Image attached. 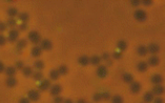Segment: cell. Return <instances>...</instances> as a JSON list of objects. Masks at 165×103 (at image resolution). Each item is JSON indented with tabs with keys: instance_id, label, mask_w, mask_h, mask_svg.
Instances as JSON below:
<instances>
[{
	"instance_id": "d4e9b609",
	"label": "cell",
	"mask_w": 165,
	"mask_h": 103,
	"mask_svg": "<svg viewBox=\"0 0 165 103\" xmlns=\"http://www.w3.org/2000/svg\"><path fill=\"white\" fill-rule=\"evenodd\" d=\"M44 62L42 60H36L34 62V67L37 69V71H41V69L44 68Z\"/></svg>"
},
{
	"instance_id": "6da1fadb",
	"label": "cell",
	"mask_w": 165,
	"mask_h": 103,
	"mask_svg": "<svg viewBox=\"0 0 165 103\" xmlns=\"http://www.w3.org/2000/svg\"><path fill=\"white\" fill-rule=\"evenodd\" d=\"M27 38H29V40L32 42V43L34 44H38L39 42L41 41V36L39 34L38 32L36 31H32L29 33V36H27Z\"/></svg>"
},
{
	"instance_id": "5bb4252c",
	"label": "cell",
	"mask_w": 165,
	"mask_h": 103,
	"mask_svg": "<svg viewBox=\"0 0 165 103\" xmlns=\"http://www.w3.org/2000/svg\"><path fill=\"white\" fill-rule=\"evenodd\" d=\"M147 46H145V45H139L138 47H137V54H138L139 56H146L147 55Z\"/></svg>"
},
{
	"instance_id": "484cf974",
	"label": "cell",
	"mask_w": 165,
	"mask_h": 103,
	"mask_svg": "<svg viewBox=\"0 0 165 103\" xmlns=\"http://www.w3.org/2000/svg\"><path fill=\"white\" fill-rule=\"evenodd\" d=\"M117 47L119 48L120 52H124L127 48V43L124 40H120V41H118V43H117Z\"/></svg>"
},
{
	"instance_id": "7c38bea8",
	"label": "cell",
	"mask_w": 165,
	"mask_h": 103,
	"mask_svg": "<svg viewBox=\"0 0 165 103\" xmlns=\"http://www.w3.org/2000/svg\"><path fill=\"white\" fill-rule=\"evenodd\" d=\"M150 81L154 83V85H158V84H161L162 81H163V77L159 74H156V75H152L151 78H150Z\"/></svg>"
},
{
	"instance_id": "d6986e66",
	"label": "cell",
	"mask_w": 165,
	"mask_h": 103,
	"mask_svg": "<svg viewBox=\"0 0 165 103\" xmlns=\"http://www.w3.org/2000/svg\"><path fill=\"white\" fill-rule=\"evenodd\" d=\"M17 69L15 66H8V67H5L4 73L8 75V77H14L15 74H16Z\"/></svg>"
},
{
	"instance_id": "f907efd6",
	"label": "cell",
	"mask_w": 165,
	"mask_h": 103,
	"mask_svg": "<svg viewBox=\"0 0 165 103\" xmlns=\"http://www.w3.org/2000/svg\"><path fill=\"white\" fill-rule=\"evenodd\" d=\"M107 65H112V61H111V60H107Z\"/></svg>"
},
{
	"instance_id": "c3c4849f",
	"label": "cell",
	"mask_w": 165,
	"mask_h": 103,
	"mask_svg": "<svg viewBox=\"0 0 165 103\" xmlns=\"http://www.w3.org/2000/svg\"><path fill=\"white\" fill-rule=\"evenodd\" d=\"M77 103H87L86 101H85L84 99H79L78 101H77Z\"/></svg>"
},
{
	"instance_id": "60d3db41",
	"label": "cell",
	"mask_w": 165,
	"mask_h": 103,
	"mask_svg": "<svg viewBox=\"0 0 165 103\" xmlns=\"http://www.w3.org/2000/svg\"><path fill=\"white\" fill-rule=\"evenodd\" d=\"M7 28H8V25H7V23H4V22H0V32H4L5 29H7Z\"/></svg>"
},
{
	"instance_id": "e575fe53",
	"label": "cell",
	"mask_w": 165,
	"mask_h": 103,
	"mask_svg": "<svg viewBox=\"0 0 165 103\" xmlns=\"http://www.w3.org/2000/svg\"><path fill=\"white\" fill-rule=\"evenodd\" d=\"M112 56L114 59H121L122 58V52H114Z\"/></svg>"
},
{
	"instance_id": "1f68e13d",
	"label": "cell",
	"mask_w": 165,
	"mask_h": 103,
	"mask_svg": "<svg viewBox=\"0 0 165 103\" xmlns=\"http://www.w3.org/2000/svg\"><path fill=\"white\" fill-rule=\"evenodd\" d=\"M18 18H19V20H21L22 22H27L29 21V18H30V16H29V14L27 13H20L19 15H18Z\"/></svg>"
},
{
	"instance_id": "ffe728a7",
	"label": "cell",
	"mask_w": 165,
	"mask_h": 103,
	"mask_svg": "<svg viewBox=\"0 0 165 103\" xmlns=\"http://www.w3.org/2000/svg\"><path fill=\"white\" fill-rule=\"evenodd\" d=\"M147 67H148V64H147V62H145V61H140L138 64H137V69L141 73L145 72L146 69H147Z\"/></svg>"
},
{
	"instance_id": "ab89813d",
	"label": "cell",
	"mask_w": 165,
	"mask_h": 103,
	"mask_svg": "<svg viewBox=\"0 0 165 103\" xmlns=\"http://www.w3.org/2000/svg\"><path fill=\"white\" fill-rule=\"evenodd\" d=\"M63 102H64V99H63L61 96H57V97H55V99H54V103H63Z\"/></svg>"
},
{
	"instance_id": "44dd1931",
	"label": "cell",
	"mask_w": 165,
	"mask_h": 103,
	"mask_svg": "<svg viewBox=\"0 0 165 103\" xmlns=\"http://www.w3.org/2000/svg\"><path fill=\"white\" fill-rule=\"evenodd\" d=\"M122 80L124 81L125 83H133L134 82V77L131 74H128V73H126V74H123L122 75Z\"/></svg>"
},
{
	"instance_id": "ee69618b",
	"label": "cell",
	"mask_w": 165,
	"mask_h": 103,
	"mask_svg": "<svg viewBox=\"0 0 165 103\" xmlns=\"http://www.w3.org/2000/svg\"><path fill=\"white\" fill-rule=\"evenodd\" d=\"M101 58L104 59L105 61H107V60L109 59V54H108V53H103V55H102Z\"/></svg>"
},
{
	"instance_id": "4dcf8cb0",
	"label": "cell",
	"mask_w": 165,
	"mask_h": 103,
	"mask_svg": "<svg viewBox=\"0 0 165 103\" xmlns=\"http://www.w3.org/2000/svg\"><path fill=\"white\" fill-rule=\"evenodd\" d=\"M57 69H58V72H59L60 75H66L68 73V67L66 65H60Z\"/></svg>"
},
{
	"instance_id": "cb8c5ba5",
	"label": "cell",
	"mask_w": 165,
	"mask_h": 103,
	"mask_svg": "<svg viewBox=\"0 0 165 103\" xmlns=\"http://www.w3.org/2000/svg\"><path fill=\"white\" fill-rule=\"evenodd\" d=\"M8 15L10 16V18H14L15 16H17V15H19V13H18V10L16 7H8V11H7Z\"/></svg>"
},
{
	"instance_id": "8d00e7d4",
	"label": "cell",
	"mask_w": 165,
	"mask_h": 103,
	"mask_svg": "<svg viewBox=\"0 0 165 103\" xmlns=\"http://www.w3.org/2000/svg\"><path fill=\"white\" fill-rule=\"evenodd\" d=\"M101 96H102V99H104V100H108V99L112 98L111 94H109L108 92H103V93H101Z\"/></svg>"
},
{
	"instance_id": "83f0119b",
	"label": "cell",
	"mask_w": 165,
	"mask_h": 103,
	"mask_svg": "<svg viewBox=\"0 0 165 103\" xmlns=\"http://www.w3.org/2000/svg\"><path fill=\"white\" fill-rule=\"evenodd\" d=\"M100 62H101V57H99V56H93V57H90V63L93 65H99Z\"/></svg>"
},
{
	"instance_id": "4fadbf2b",
	"label": "cell",
	"mask_w": 165,
	"mask_h": 103,
	"mask_svg": "<svg viewBox=\"0 0 165 103\" xmlns=\"http://www.w3.org/2000/svg\"><path fill=\"white\" fill-rule=\"evenodd\" d=\"M78 63L80 65L85 66V65H87V64H90V57H87V56H81V57H79L78 58Z\"/></svg>"
},
{
	"instance_id": "d6a6232c",
	"label": "cell",
	"mask_w": 165,
	"mask_h": 103,
	"mask_svg": "<svg viewBox=\"0 0 165 103\" xmlns=\"http://www.w3.org/2000/svg\"><path fill=\"white\" fill-rule=\"evenodd\" d=\"M16 24H17V21L15 18H8L7 20V25L10 26V28H14V26H16Z\"/></svg>"
},
{
	"instance_id": "3957f363",
	"label": "cell",
	"mask_w": 165,
	"mask_h": 103,
	"mask_svg": "<svg viewBox=\"0 0 165 103\" xmlns=\"http://www.w3.org/2000/svg\"><path fill=\"white\" fill-rule=\"evenodd\" d=\"M96 74H97V76L99 78L103 79V78H105L106 76H107V74H108L107 67H106L105 65H99V66H98V68H97Z\"/></svg>"
},
{
	"instance_id": "ac0fdd59",
	"label": "cell",
	"mask_w": 165,
	"mask_h": 103,
	"mask_svg": "<svg viewBox=\"0 0 165 103\" xmlns=\"http://www.w3.org/2000/svg\"><path fill=\"white\" fill-rule=\"evenodd\" d=\"M159 62H160V59H159L157 56H151V57H149L148 60H147V64L148 65H151V66L158 65Z\"/></svg>"
},
{
	"instance_id": "5b68a950",
	"label": "cell",
	"mask_w": 165,
	"mask_h": 103,
	"mask_svg": "<svg viewBox=\"0 0 165 103\" xmlns=\"http://www.w3.org/2000/svg\"><path fill=\"white\" fill-rule=\"evenodd\" d=\"M18 37H19V31L18 29H11L8 32V40L10 42H15L18 40Z\"/></svg>"
},
{
	"instance_id": "f546056e",
	"label": "cell",
	"mask_w": 165,
	"mask_h": 103,
	"mask_svg": "<svg viewBox=\"0 0 165 103\" xmlns=\"http://www.w3.org/2000/svg\"><path fill=\"white\" fill-rule=\"evenodd\" d=\"M112 103H123L124 100L120 95H115L114 97H112Z\"/></svg>"
},
{
	"instance_id": "bcb514c9",
	"label": "cell",
	"mask_w": 165,
	"mask_h": 103,
	"mask_svg": "<svg viewBox=\"0 0 165 103\" xmlns=\"http://www.w3.org/2000/svg\"><path fill=\"white\" fill-rule=\"evenodd\" d=\"M4 71H5V66L3 63L0 61V73H4Z\"/></svg>"
},
{
	"instance_id": "8fae6325",
	"label": "cell",
	"mask_w": 165,
	"mask_h": 103,
	"mask_svg": "<svg viewBox=\"0 0 165 103\" xmlns=\"http://www.w3.org/2000/svg\"><path fill=\"white\" fill-rule=\"evenodd\" d=\"M129 90L133 94H138L140 90H141V84H140L139 82H133V83H130Z\"/></svg>"
},
{
	"instance_id": "836d02e7",
	"label": "cell",
	"mask_w": 165,
	"mask_h": 103,
	"mask_svg": "<svg viewBox=\"0 0 165 103\" xmlns=\"http://www.w3.org/2000/svg\"><path fill=\"white\" fill-rule=\"evenodd\" d=\"M93 100H94L95 102H99V101H101V100H102L101 93H96V94H94V96H93Z\"/></svg>"
},
{
	"instance_id": "277c9868",
	"label": "cell",
	"mask_w": 165,
	"mask_h": 103,
	"mask_svg": "<svg viewBox=\"0 0 165 103\" xmlns=\"http://www.w3.org/2000/svg\"><path fill=\"white\" fill-rule=\"evenodd\" d=\"M61 92H62V86H61L60 84H54V85H52L51 88H50V93L53 97L59 96L61 94Z\"/></svg>"
},
{
	"instance_id": "e0dca14e",
	"label": "cell",
	"mask_w": 165,
	"mask_h": 103,
	"mask_svg": "<svg viewBox=\"0 0 165 103\" xmlns=\"http://www.w3.org/2000/svg\"><path fill=\"white\" fill-rule=\"evenodd\" d=\"M30 53H32V56L35 57V58H37V57H39L41 55L42 53V50L40 46H38V45H35L34 47L32 48V51H30Z\"/></svg>"
},
{
	"instance_id": "52a82bcc",
	"label": "cell",
	"mask_w": 165,
	"mask_h": 103,
	"mask_svg": "<svg viewBox=\"0 0 165 103\" xmlns=\"http://www.w3.org/2000/svg\"><path fill=\"white\" fill-rule=\"evenodd\" d=\"M27 98H29L30 101H37L40 98V93L36 89H30L27 93Z\"/></svg>"
},
{
	"instance_id": "7402d4cb",
	"label": "cell",
	"mask_w": 165,
	"mask_h": 103,
	"mask_svg": "<svg viewBox=\"0 0 165 103\" xmlns=\"http://www.w3.org/2000/svg\"><path fill=\"white\" fill-rule=\"evenodd\" d=\"M59 77H60V74H59V72H58V69H52L50 72V79L51 80L56 81L59 79Z\"/></svg>"
},
{
	"instance_id": "603a6c76",
	"label": "cell",
	"mask_w": 165,
	"mask_h": 103,
	"mask_svg": "<svg viewBox=\"0 0 165 103\" xmlns=\"http://www.w3.org/2000/svg\"><path fill=\"white\" fill-rule=\"evenodd\" d=\"M32 77L35 81H41L43 79V74L41 73V71H36L35 73H33Z\"/></svg>"
},
{
	"instance_id": "f6af8a7d",
	"label": "cell",
	"mask_w": 165,
	"mask_h": 103,
	"mask_svg": "<svg viewBox=\"0 0 165 103\" xmlns=\"http://www.w3.org/2000/svg\"><path fill=\"white\" fill-rule=\"evenodd\" d=\"M131 5H134V7H137V5H139L141 3V1H138V0H133V1H130Z\"/></svg>"
},
{
	"instance_id": "7bdbcfd3",
	"label": "cell",
	"mask_w": 165,
	"mask_h": 103,
	"mask_svg": "<svg viewBox=\"0 0 165 103\" xmlns=\"http://www.w3.org/2000/svg\"><path fill=\"white\" fill-rule=\"evenodd\" d=\"M154 103H164V100L161 98V97H157V98L154 99V101H152Z\"/></svg>"
},
{
	"instance_id": "2e32d148",
	"label": "cell",
	"mask_w": 165,
	"mask_h": 103,
	"mask_svg": "<svg viewBox=\"0 0 165 103\" xmlns=\"http://www.w3.org/2000/svg\"><path fill=\"white\" fill-rule=\"evenodd\" d=\"M154 94H152L151 92H147V93H145L144 95H143V100H144V102L145 103H150V102H152L154 101Z\"/></svg>"
},
{
	"instance_id": "816d5d0a",
	"label": "cell",
	"mask_w": 165,
	"mask_h": 103,
	"mask_svg": "<svg viewBox=\"0 0 165 103\" xmlns=\"http://www.w3.org/2000/svg\"><path fill=\"white\" fill-rule=\"evenodd\" d=\"M144 103H145V102H144Z\"/></svg>"
},
{
	"instance_id": "ba28073f",
	"label": "cell",
	"mask_w": 165,
	"mask_h": 103,
	"mask_svg": "<svg viewBox=\"0 0 165 103\" xmlns=\"http://www.w3.org/2000/svg\"><path fill=\"white\" fill-rule=\"evenodd\" d=\"M40 47L43 51H50L53 47V42L48 40V39H43V40L40 41Z\"/></svg>"
},
{
	"instance_id": "681fc988",
	"label": "cell",
	"mask_w": 165,
	"mask_h": 103,
	"mask_svg": "<svg viewBox=\"0 0 165 103\" xmlns=\"http://www.w3.org/2000/svg\"><path fill=\"white\" fill-rule=\"evenodd\" d=\"M63 103H74V102H73L71 99H66V100H64Z\"/></svg>"
},
{
	"instance_id": "7a4b0ae2",
	"label": "cell",
	"mask_w": 165,
	"mask_h": 103,
	"mask_svg": "<svg viewBox=\"0 0 165 103\" xmlns=\"http://www.w3.org/2000/svg\"><path fill=\"white\" fill-rule=\"evenodd\" d=\"M134 17H135V19L137 21H140V22H143V21H145L146 19H147V15H146L145 11H143V10L135 11V13H134Z\"/></svg>"
},
{
	"instance_id": "8992f818",
	"label": "cell",
	"mask_w": 165,
	"mask_h": 103,
	"mask_svg": "<svg viewBox=\"0 0 165 103\" xmlns=\"http://www.w3.org/2000/svg\"><path fill=\"white\" fill-rule=\"evenodd\" d=\"M164 92H165V87L162 85V84H158V85H154V86H152L151 93L154 94L155 96L160 97Z\"/></svg>"
},
{
	"instance_id": "4316f807",
	"label": "cell",
	"mask_w": 165,
	"mask_h": 103,
	"mask_svg": "<svg viewBox=\"0 0 165 103\" xmlns=\"http://www.w3.org/2000/svg\"><path fill=\"white\" fill-rule=\"evenodd\" d=\"M22 74L23 76H25V77H30V76L33 75V69L30 66H24L23 69H22Z\"/></svg>"
},
{
	"instance_id": "9c48e42d",
	"label": "cell",
	"mask_w": 165,
	"mask_h": 103,
	"mask_svg": "<svg viewBox=\"0 0 165 103\" xmlns=\"http://www.w3.org/2000/svg\"><path fill=\"white\" fill-rule=\"evenodd\" d=\"M159 51H160V46H159V44H157V43H150L147 46V52L149 54H151L152 56L157 55L159 53Z\"/></svg>"
},
{
	"instance_id": "9a60e30c",
	"label": "cell",
	"mask_w": 165,
	"mask_h": 103,
	"mask_svg": "<svg viewBox=\"0 0 165 103\" xmlns=\"http://www.w3.org/2000/svg\"><path fill=\"white\" fill-rule=\"evenodd\" d=\"M5 84L8 87H15L17 85V80L15 77H8L5 80Z\"/></svg>"
},
{
	"instance_id": "b9f144b4",
	"label": "cell",
	"mask_w": 165,
	"mask_h": 103,
	"mask_svg": "<svg viewBox=\"0 0 165 103\" xmlns=\"http://www.w3.org/2000/svg\"><path fill=\"white\" fill-rule=\"evenodd\" d=\"M19 103H30V100L29 98H26V97H23V98H21L19 100Z\"/></svg>"
},
{
	"instance_id": "7dc6e473",
	"label": "cell",
	"mask_w": 165,
	"mask_h": 103,
	"mask_svg": "<svg viewBox=\"0 0 165 103\" xmlns=\"http://www.w3.org/2000/svg\"><path fill=\"white\" fill-rule=\"evenodd\" d=\"M151 0H144V1H143V4L144 5H150L151 4Z\"/></svg>"
},
{
	"instance_id": "f1b7e54d",
	"label": "cell",
	"mask_w": 165,
	"mask_h": 103,
	"mask_svg": "<svg viewBox=\"0 0 165 103\" xmlns=\"http://www.w3.org/2000/svg\"><path fill=\"white\" fill-rule=\"evenodd\" d=\"M26 40L25 39H20V40H18V42H17V50H22V48H24L26 46Z\"/></svg>"
},
{
	"instance_id": "74e56055",
	"label": "cell",
	"mask_w": 165,
	"mask_h": 103,
	"mask_svg": "<svg viewBox=\"0 0 165 103\" xmlns=\"http://www.w3.org/2000/svg\"><path fill=\"white\" fill-rule=\"evenodd\" d=\"M5 43H7V38H5V36L0 34V46H3Z\"/></svg>"
},
{
	"instance_id": "d590c367",
	"label": "cell",
	"mask_w": 165,
	"mask_h": 103,
	"mask_svg": "<svg viewBox=\"0 0 165 103\" xmlns=\"http://www.w3.org/2000/svg\"><path fill=\"white\" fill-rule=\"evenodd\" d=\"M27 29V24L25 22H22L18 25V31H25Z\"/></svg>"
},
{
	"instance_id": "30bf717a",
	"label": "cell",
	"mask_w": 165,
	"mask_h": 103,
	"mask_svg": "<svg viewBox=\"0 0 165 103\" xmlns=\"http://www.w3.org/2000/svg\"><path fill=\"white\" fill-rule=\"evenodd\" d=\"M51 80L48 79H42L40 81V84H39V89L40 90H47L48 88H51Z\"/></svg>"
},
{
	"instance_id": "f35d334b",
	"label": "cell",
	"mask_w": 165,
	"mask_h": 103,
	"mask_svg": "<svg viewBox=\"0 0 165 103\" xmlns=\"http://www.w3.org/2000/svg\"><path fill=\"white\" fill-rule=\"evenodd\" d=\"M15 67H16V69H21L22 71L23 67H24V64L22 61H17L16 62V65H15Z\"/></svg>"
}]
</instances>
